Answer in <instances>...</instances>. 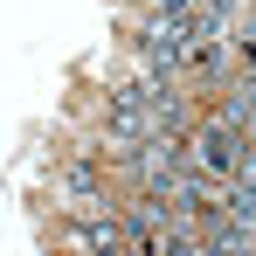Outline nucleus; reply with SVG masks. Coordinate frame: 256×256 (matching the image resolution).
Here are the masks:
<instances>
[{"instance_id":"f257e3e1","label":"nucleus","mask_w":256,"mask_h":256,"mask_svg":"<svg viewBox=\"0 0 256 256\" xmlns=\"http://www.w3.org/2000/svg\"><path fill=\"white\" fill-rule=\"evenodd\" d=\"M138 56H146V70H152V76H180V70H187V56H194L187 14L160 7V14L146 21V35H138Z\"/></svg>"},{"instance_id":"f03ea898","label":"nucleus","mask_w":256,"mask_h":256,"mask_svg":"<svg viewBox=\"0 0 256 256\" xmlns=\"http://www.w3.org/2000/svg\"><path fill=\"white\" fill-rule=\"evenodd\" d=\"M187 160L208 173V180H236V166H242V132L228 125V118L194 125V138H187Z\"/></svg>"},{"instance_id":"7ed1b4c3","label":"nucleus","mask_w":256,"mask_h":256,"mask_svg":"<svg viewBox=\"0 0 256 256\" xmlns=\"http://www.w3.org/2000/svg\"><path fill=\"white\" fill-rule=\"evenodd\" d=\"M76 242L84 250H125V214H90L76 228Z\"/></svg>"},{"instance_id":"20e7f679","label":"nucleus","mask_w":256,"mask_h":256,"mask_svg":"<svg viewBox=\"0 0 256 256\" xmlns=\"http://www.w3.org/2000/svg\"><path fill=\"white\" fill-rule=\"evenodd\" d=\"M62 187H70L76 201H104V173L90 166V160H70V173H62Z\"/></svg>"},{"instance_id":"39448f33","label":"nucleus","mask_w":256,"mask_h":256,"mask_svg":"<svg viewBox=\"0 0 256 256\" xmlns=\"http://www.w3.org/2000/svg\"><path fill=\"white\" fill-rule=\"evenodd\" d=\"M236 173H250V180H256V132H242V166H236Z\"/></svg>"},{"instance_id":"423d86ee","label":"nucleus","mask_w":256,"mask_h":256,"mask_svg":"<svg viewBox=\"0 0 256 256\" xmlns=\"http://www.w3.org/2000/svg\"><path fill=\"white\" fill-rule=\"evenodd\" d=\"M160 7H173V14H180V7H187V0H160Z\"/></svg>"}]
</instances>
